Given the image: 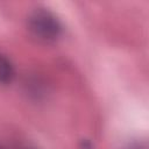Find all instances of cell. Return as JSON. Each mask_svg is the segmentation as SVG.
Returning a JSON list of instances; mask_svg holds the SVG:
<instances>
[{"instance_id":"obj_1","label":"cell","mask_w":149,"mask_h":149,"mask_svg":"<svg viewBox=\"0 0 149 149\" xmlns=\"http://www.w3.org/2000/svg\"><path fill=\"white\" fill-rule=\"evenodd\" d=\"M28 29L41 41H55L62 31V26L57 17L44 8H37L28 17Z\"/></svg>"},{"instance_id":"obj_2","label":"cell","mask_w":149,"mask_h":149,"mask_svg":"<svg viewBox=\"0 0 149 149\" xmlns=\"http://www.w3.org/2000/svg\"><path fill=\"white\" fill-rule=\"evenodd\" d=\"M14 78V66L12 62L0 54V83L8 84Z\"/></svg>"},{"instance_id":"obj_3","label":"cell","mask_w":149,"mask_h":149,"mask_svg":"<svg viewBox=\"0 0 149 149\" xmlns=\"http://www.w3.org/2000/svg\"><path fill=\"white\" fill-rule=\"evenodd\" d=\"M0 149H1V148H0Z\"/></svg>"}]
</instances>
